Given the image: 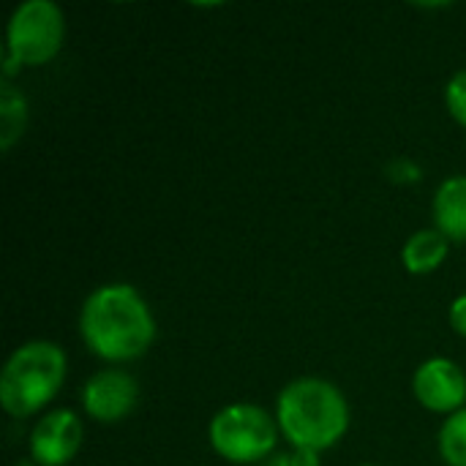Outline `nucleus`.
I'll return each mask as SVG.
<instances>
[{"label": "nucleus", "mask_w": 466, "mask_h": 466, "mask_svg": "<svg viewBox=\"0 0 466 466\" xmlns=\"http://www.w3.org/2000/svg\"><path fill=\"white\" fill-rule=\"evenodd\" d=\"M79 339L106 366L145 358L156 344V317L142 292L126 281L96 287L79 309Z\"/></svg>", "instance_id": "obj_1"}, {"label": "nucleus", "mask_w": 466, "mask_h": 466, "mask_svg": "<svg viewBox=\"0 0 466 466\" xmlns=\"http://www.w3.org/2000/svg\"><path fill=\"white\" fill-rule=\"evenodd\" d=\"M273 415L292 451H311L319 456L336 448L352 426V410L344 390L322 377H298L284 385Z\"/></svg>", "instance_id": "obj_2"}, {"label": "nucleus", "mask_w": 466, "mask_h": 466, "mask_svg": "<svg viewBox=\"0 0 466 466\" xmlns=\"http://www.w3.org/2000/svg\"><path fill=\"white\" fill-rule=\"evenodd\" d=\"M68 358L57 341L33 339L16 347L0 371V407L22 420L46 410L66 385Z\"/></svg>", "instance_id": "obj_3"}, {"label": "nucleus", "mask_w": 466, "mask_h": 466, "mask_svg": "<svg viewBox=\"0 0 466 466\" xmlns=\"http://www.w3.org/2000/svg\"><path fill=\"white\" fill-rule=\"evenodd\" d=\"M279 440L281 431L276 415L248 401H235L221 407L208 423L210 451L227 464H265L270 456L279 453L276 451Z\"/></svg>", "instance_id": "obj_4"}, {"label": "nucleus", "mask_w": 466, "mask_h": 466, "mask_svg": "<svg viewBox=\"0 0 466 466\" xmlns=\"http://www.w3.org/2000/svg\"><path fill=\"white\" fill-rule=\"evenodd\" d=\"M66 41V14L55 0H22L5 25V57L22 68L52 63Z\"/></svg>", "instance_id": "obj_5"}, {"label": "nucleus", "mask_w": 466, "mask_h": 466, "mask_svg": "<svg viewBox=\"0 0 466 466\" xmlns=\"http://www.w3.org/2000/svg\"><path fill=\"white\" fill-rule=\"evenodd\" d=\"M79 404L87 420L115 426L126 420L139 404V382L120 366H106L87 377L79 390Z\"/></svg>", "instance_id": "obj_6"}, {"label": "nucleus", "mask_w": 466, "mask_h": 466, "mask_svg": "<svg viewBox=\"0 0 466 466\" xmlns=\"http://www.w3.org/2000/svg\"><path fill=\"white\" fill-rule=\"evenodd\" d=\"M85 442V423L74 410L44 412L27 440V459L35 466H68Z\"/></svg>", "instance_id": "obj_7"}, {"label": "nucleus", "mask_w": 466, "mask_h": 466, "mask_svg": "<svg viewBox=\"0 0 466 466\" xmlns=\"http://www.w3.org/2000/svg\"><path fill=\"white\" fill-rule=\"evenodd\" d=\"M415 401L434 415H453L466 407V374L451 358H429L412 377Z\"/></svg>", "instance_id": "obj_8"}, {"label": "nucleus", "mask_w": 466, "mask_h": 466, "mask_svg": "<svg viewBox=\"0 0 466 466\" xmlns=\"http://www.w3.org/2000/svg\"><path fill=\"white\" fill-rule=\"evenodd\" d=\"M434 229L451 243H466V175L445 177L431 199Z\"/></svg>", "instance_id": "obj_9"}, {"label": "nucleus", "mask_w": 466, "mask_h": 466, "mask_svg": "<svg viewBox=\"0 0 466 466\" xmlns=\"http://www.w3.org/2000/svg\"><path fill=\"white\" fill-rule=\"evenodd\" d=\"M448 254H451V240L440 229L429 227V229L412 232L404 240L401 265L410 276H429L445 265Z\"/></svg>", "instance_id": "obj_10"}, {"label": "nucleus", "mask_w": 466, "mask_h": 466, "mask_svg": "<svg viewBox=\"0 0 466 466\" xmlns=\"http://www.w3.org/2000/svg\"><path fill=\"white\" fill-rule=\"evenodd\" d=\"M30 117L27 96L14 85L0 79V153H11L14 145L25 137Z\"/></svg>", "instance_id": "obj_11"}, {"label": "nucleus", "mask_w": 466, "mask_h": 466, "mask_svg": "<svg viewBox=\"0 0 466 466\" xmlns=\"http://www.w3.org/2000/svg\"><path fill=\"white\" fill-rule=\"evenodd\" d=\"M437 451L445 466H466V407L442 420Z\"/></svg>", "instance_id": "obj_12"}, {"label": "nucleus", "mask_w": 466, "mask_h": 466, "mask_svg": "<svg viewBox=\"0 0 466 466\" xmlns=\"http://www.w3.org/2000/svg\"><path fill=\"white\" fill-rule=\"evenodd\" d=\"M445 106H448V115L466 128V68L456 71L448 85H445Z\"/></svg>", "instance_id": "obj_13"}, {"label": "nucleus", "mask_w": 466, "mask_h": 466, "mask_svg": "<svg viewBox=\"0 0 466 466\" xmlns=\"http://www.w3.org/2000/svg\"><path fill=\"white\" fill-rule=\"evenodd\" d=\"M385 175H388V180H390V183H396V186H415V183H420V180H423V169H420V164H418V161H412V158H407V156L393 158V161L385 167Z\"/></svg>", "instance_id": "obj_14"}, {"label": "nucleus", "mask_w": 466, "mask_h": 466, "mask_svg": "<svg viewBox=\"0 0 466 466\" xmlns=\"http://www.w3.org/2000/svg\"><path fill=\"white\" fill-rule=\"evenodd\" d=\"M448 322H451L456 336L466 339V292L459 295V298H453V303L448 309Z\"/></svg>", "instance_id": "obj_15"}, {"label": "nucleus", "mask_w": 466, "mask_h": 466, "mask_svg": "<svg viewBox=\"0 0 466 466\" xmlns=\"http://www.w3.org/2000/svg\"><path fill=\"white\" fill-rule=\"evenodd\" d=\"M262 466H295V461H292V453H276Z\"/></svg>", "instance_id": "obj_16"}, {"label": "nucleus", "mask_w": 466, "mask_h": 466, "mask_svg": "<svg viewBox=\"0 0 466 466\" xmlns=\"http://www.w3.org/2000/svg\"><path fill=\"white\" fill-rule=\"evenodd\" d=\"M360 466H374V464H360Z\"/></svg>", "instance_id": "obj_17"}]
</instances>
